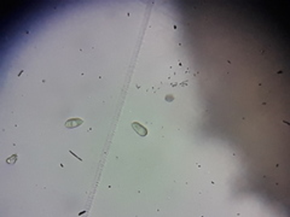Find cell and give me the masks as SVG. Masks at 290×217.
<instances>
[{
  "label": "cell",
  "mask_w": 290,
  "mask_h": 217,
  "mask_svg": "<svg viewBox=\"0 0 290 217\" xmlns=\"http://www.w3.org/2000/svg\"><path fill=\"white\" fill-rule=\"evenodd\" d=\"M132 127H133V129L139 134V135H142V136H145L146 134H147V130L145 129L144 127H142L139 123H133L132 124Z\"/></svg>",
  "instance_id": "6da1fadb"
},
{
  "label": "cell",
  "mask_w": 290,
  "mask_h": 217,
  "mask_svg": "<svg viewBox=\"0 0 290 217\" xmlns=\"http://www.w3.org/2000/svg\"><path fill=\"white\" fill-rule=\"evenodd\" d=\"M81 123H82V119L74 118V119H70V121L66 122V127H67V128H75V127L80 126Z\"/></svg>",
  "instance_id": "7a4b0ae2"
},
{
  "label": "cell",
  "mask_w": 290,
  "mask_h": 217,
  "mask_svg": "<svg viewBox=\"0 0 290 217\" xmlns=\"http://www.w3.org/2000/svg\"><path fill=\"white\" fill-rule=\"evenodd\" d=\"M16 159H17V156H16V154H13L11 158H9V159H7L6 162L9 163V164H13V163L16 162Z\"/></svg>",
  "instance_id": "3957f363"
}]
</instances>
